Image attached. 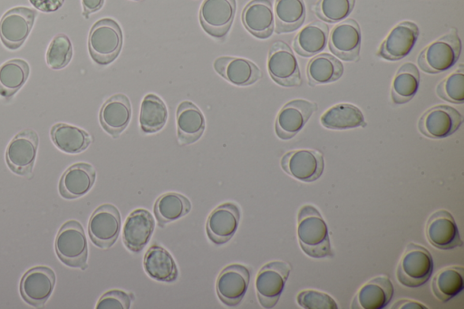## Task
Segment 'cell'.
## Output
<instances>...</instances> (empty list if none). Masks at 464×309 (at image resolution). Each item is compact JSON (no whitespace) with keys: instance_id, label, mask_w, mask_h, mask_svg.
I'll return each mask as SVG.
<instances>
[{"instance_id":"6da1fadb","label":"cell","mask_w":464,"mask_h":309,"mask_svg":"<svg viewBox=\"0 0 464 309\" xmlns=\"http://www.w3.org/2000/svg\"><path fill=\"white\" fill-rule=\"evenodd\" d=\"M297 237L303 252L313 258L333 257L328 227L319 210L304 205L297 216Z\"/></svg>"},{"instance_id":"7a4b0ae2","label":"cell","mask_w":464,"mask_h":309,"mask_svg":"<svg viewBox=\"0 0 464 309\" xmlns=\"http://www.w3.org/2000/svg\"><path fill=\"white\" fill-rule=\"evenodd\" d=\"M461 52V42L455 28L426 46L418 56L420 68L429 73H439L451 68Z\"/></svg>"},{"instance_id":"3957f363","label":"cell","mask_w":464,"mask_h":309,"mask_svg":"<svg viewBox=\"0 0 464 309\" xmlns=\"http://www.w3.org/2000/svg\"><path fill=\"white\" fill-rule=\"evenodd\" d=\"M122 41L119 24L113 19L102 18L91 28L88 39L90 55L96 63L107 65L119 55Z\"/></svg>"},{"instance_id":"277c9868","label":"cell","mask_w":464,"mask_h":309,"mask_svg":"<svg viewBox=\"0 0 464 309\" xmlns=\"http://www.w3.org/2000/svg\"><path fill=\"white\" fill-rule=\"evenodd\" d=\"M432 272L430 251L415 243L408 244L397 267V280L404 286L419 287L430 279Z\"/></svg>"},{"instance_id":"5b68a950","label":"cell","mask_w":464,"mask_h":309,"mask_svg":"<svg viewBox=\"0 0 464 309\" xmlns=\"http://www.w3.org/2000/svg\"><path fill=\"white\" fill-rule=\"evenodd\" d=\"M54 246L58 257L65 265L82 269L87 267V239L78 221L70 220L62 226L56 236Z\"/></svg>"},{"instance_id":"8992f818","label":"cell","mask_w":464,"mask_h":309,"mask_svg":"<svg viewBox=\"0 0 464 309\" xmlns=\"http://www.w3.org/2000/svg\"><path fill=\"white\" fill-rule=\"evenodd\" d=\"M290 271L291 266L285 261H272L261 267L256 278V290L262 307L272 308L277 304Z\"/></svg>"},{"instance_id":"52a82bcc","label":"cell","mask_w":464,"mask_h":309,"mask_svg":"<svg viewBox=\"0 0 464 309\" xmlns=\"http://www.w3.org/2000/svg\"><path fill=\"white\" fill-rule=\"evenodd\" d=\"M270 77L285 87L300 86L302 83L298 62L289 45L283 41L275 42L267 59Z\"/></svg>"},{"instance_id":"ba28073f","label":"cell","mask_w":464,"mask_h":309,"mask_svg":"<svg viewBox=\"0 0 464 309\" xmlns=\"http://www.w3.org/2000/svg\"><path fill=\"white\" fill-rule=\"evenodd\" d=\"M37 12L25 6L9 9L0 20V39L4 45L10 50L22 46L28 37Z\"/></svg>"},{"instance_id":"9c48e42d","label":"cell","mask_w":464,"mask_h":309,"mask_svg":"<svg viewBox=\"0 0 464 309\" xmlns=\"http://www.w3.org/2000/svg\"><path fill=\"white\" fill-rule=\"evenodd\" d=\"M463 122V117L455 108L440 104L428 109L418 121V129L424 136L443 139L453 134Z\"/></svg>"},{"instance_id":"30bf717a","label":"cell","mask_w":464,"mask_h":309,"mask_svg":"<svg viewBox=\"0 0 464 309\" xmlns=\"http://www.w3.org/2000/svg\"><path fill=\"white\" fill-rule=\"evenodd\" d=\"M121 214L111 204L98 207L89 220L88 232L94 245L109 248L116 242L121 231Z\"/></svg>"},{"instance_id":"8fae6325","label":"cell","mask_w":464,"mask_h":309,"mask_svg":"<svg viewBox=\"0 0 464 309\" xmlns=\"http://www.w3.org/2000/svg\"><path fill=\"white\" fill-rule=\"evenodd\" d=\"M39 138L37 133L27 129L17 133L5 151V159L12 171L19 175L32 172L36 158Z\"/></svg>"},{"instance_id":"7c38bea8","label":"cell","mask_w":464,"mask_h":309,"mask_svg":"<svg viewBox=\"0 0 464 309\" xmlns=\"http://www.w3.org/2000/svg\"><path fill=\"white\" fill-rule=\"evenodd\" d=\"M236 9V0H204L199 11L202 28L209 35L223 39L230 30Z\"/></svg>"},{"instance_id":"4fadbf2b","label":"cell","mask_w":464,"mask_h":309,"mask_svg":"<svg viewBox=\"0 0 464 309\" xmlns=\"http://www.w3.org/2000/svg\"><path fill=\"white\" fill-rule=\"evenodd\" d=\"M280 164L289 176L303 182L315 181L324 168L322 153L314 150L288 151L282 157Z\"/></svg>"},{"instance_id":"5bb4252c","label":"cell","mask_w":464,"mask_h":309,"mask_svg":"<svg viewBox=\"0 0 464 309\" xmlns=\"http://www.w3.org/2000/svg\"><path fill=\"white\" fill-rule=\"evenodd\" d=\"M317 110V104L304 99H295L285 103L279 111L275 123L277 137L289 140L296 135L309 118Z\"/></svg>"},{"instance_id":"9a60e30c","label":"cell","mask_w":464,"mask_h":309,"mask_svg":"<svg viewBox=\"0 0 464 309\" xmlns=\"http://www.w3.org/2000/svg\"><path fill=\"white\" fill-rule=\"evenodd\" d=\"M250 280L249 269L240 264L226 266L218 275L216 291L219 300L227 306H236L242 301Z\"/></svg>"},{"instance_id":"2e32d148","label":"cell","mask_w":464,"mask_h":309,"mask_svg":"<svg viewBox=\"0 0 464 309\" xmlns=\"http://www.w3.org/2000/svg\"><path fill=\"white\" fill-rule=\"evenodd\" d=\"M418 25L403 21L395 25L381 43L377 55L388 61H398L408 55L419 37Z\"/></svg>"},{"instance_id":"e0dca14e","label":"cell","mask_w":464,"mask_h":309,"mask_svg":"<svg viewBox=\"0 0 464 309\" xmlns=\"http://www.w3.org/2000/svg\"><path fill=\"white\" fill-rule=\"evenodd\" d=\"M362 34L359 24L352 18L337 24L329 35V49L341 60L357 61L361 48Z\"/></svg>"},{"instance_id":"ac0fdd59","label":"cell","mask_w":464,"mask_h":309,"mask_svg":"<svg viewBox=\"0 0 464 309\" xmlns=\"http://www.w3.org/2000/svg\"><path fill=\"white\" fill-rule=\"evenodd\" d=\"M425 234L430 244L438 249L448 250L463 245L453 216L445 209L430 215Z\"/></svg>"},{"instance_id":"d6986e66","label":"cell","mask_w":464,"mask_h":309,"mask_svg":"<svg viewBox=\"0 0 464 309\" xmlns=\"http://www.w3.org/2000/svg\"><path fill=\"white\" fill-rule=\"evenodd\" d=\"M54 285V272L46 266H36L24 275L20 283V293L26 303L39 307L51 296Z\"/></svg>"},{"instance_id":"ffe728a7","label":"cell","mask_w":464,"mask_h":309,"mask_svg":"<svg viewBox=\"0 0 464 309\" xmlns=\"http://www.w3.org/2000/svg\"><path fill=\"white\" fill-rule=\"evenodd\" d=\"M240 219V209L233 202H225L209 214L206 231L209 240L216 245L228 242L236 233Z\"/></svg>"},{"instance_id":"44dd1931","label":"cell","mask_w":464,"mask_h":309,"mask_svg":"<svg viewBox=\"0 0 464 309\" xmlns=\"http://www.w3.org/2000/svg\"><path fill=\"white\" fill-rule=\"evenodd\" d=\"M154 227V217L147 209L133 210L127 217L123 227V244L133 253L141 251L150 241Z\"/></svg>"},{"instance_id":"7402d4cb","label":"cell","mask_w":464,"mask_h":309,"mask_svg":"<svg viewBox=\"0 0 464 309\" xmlns=\"http://www.w3.org/2000/svg\"><path fill=\"white\" fill-rule=\"evenodd\" d=\"M213 67L219 75L237 86H247L262 78L258 66L245 58L220 56L214 61Z\"/></svg>"},{"instance_id":"603a6c76","label":"cell","mask_w":464,"mask_h":309,"mask_svg":"<svg viewBox=\"0 0 464 309\" xmlns=\"http://www.w3.org/2000/svg\"><path fill=\"white\" fill-rule=\"evenodd\" d=\"M131 118V105L129 98L122 93L110 97L100 111V122L111 136L118 137L129 125Z\"/></svg>"},{"instance_id":"cb8c5ba5","label":"cell","mask_w":464,"mask_h":309,"mask_svg":"<svg viewBox=\"0 0 464 309\" xmlns=\"http://www.w3.org/2000/svg\"><path fill=\"white\" fill-rule=\"evenodd\" d=\"M245 28L259 39H266L274 32L275 18L271 0H252L242 12Z\"/></svg>"},{"instance_id":"d4e9b609","label":"cell","mask_w":464,"mask_h":309,"mask_svg":"<svg viewBox=\"0 0 464 309\" xmlns=\"http://www.w3.org/2000/svg\"><path fill=\"white\" fill-rule=\"evenodd\" d=\"M393 291V285L388 276H376L359 289L352 302V308L382 309L392 300Z\"/></svg>"},{"instance_id":"484cf974","label":"cell","mask_w":464,"mask_h":309,"mask_svg":"<svg viewBox=\"0 0 464 309\" xmlns=\"http://www.w3.org/2000/svg\"><path fill=\"white\" fill-rule=\"evenodd\" d=\"M177 135L180 145L196 142L202 136L206 121L202 111L191 101L179 103L176 111Z\"/></svg>"},{"instance_id":"4316f807","label":"cell","mask_w":464,"mask_h":309,"mask_svg":"<svg viewBox=\"0 0 464 309\" xmlns=\"http://www.w3.org/2000/svg\"><path fill=\"white\" fill-rule=\"evenodd\" d=\"M95 179L96 171L91 164L85 162L73 164L65 170L60 179V193L69 199L80 198L89 192Z\"/></svg>"},{"instance_id":"83f0119b","label":"cell","mask_w":464,"mask_h":309,"mask_svg":"<svg viewBox=\"0 0 464 309\" xmlns=\"http://www.w3.org/2000/svg\"><path fill=\"white\" fill-rule=\"evenodd\" d=\"M146 274L154 280L171 283L179 276L174 258L162 246L153 245L146 252L143 259Z\"/></svg>"},{"instance_id":"f1b7e54d","label":"cell","mask_w":464,"mask_h":309,"mask_svg":"<svg viewBox=\"0 0 464 309\" xmlns=\"http://www.w3.org/2000/svg\"><path fill=\"white\" fill-rule=\"evenodd\" d=\"M328 35V25L321 21H314L295 35L294 49L301 56H313L326 47Z\"/></svg>"},{"instance_id":"f546056e","label":"cell","mask_w":464,"mask_h":309,"mask_svg":"<svg viewBox=\"0 0 464 309\" xmlns=\"http://www.w3.org/2000/svg\"><path fill=\"white\" fill-rule=\"evenodd\" d=\"M320 121L324 128L330 130H347L366 126L362 111L350 103L334 105L323 113Z\"/></svg>"},{"instance_id":"4dcf8cb0","label":"cell","mask_w":464,"mask_h":309,"mask_svg":"<svg viewBox=\"0 0 464 309\" xmlns=\"http://www.w3.org/2000/svg\"><path fill=\"white\" fill-rule=\"evenodd\" d=\"M343 65L330 53H320L312 58L306 67V76L310 85L333 82L343 75Z\"/></svg>"},{"instance_id":"1f68e13d","label":"cell","mask_w":464,"mask_h":309,"mask_svg":"<svg viewBox=\"0 0 464 309\" xmlns=\"http://www.w3.org/2000/svg\"><path fill=\"white\" fill-rule=\"evenodd\" d=\"M51 138L59 150L70 154L83 151L92 142L88 132L66 123L54 124L51 130Z\"/></svg>"},{"instance_id":"d6a6232c","label":"cell","mask_w":464,"mask_h":309,"mask_svg":"<svg viewBox=\"0 0 464 309\" xmlns=\"http://www.w3.org/2000/svg\"><path fill=\"white\" fill-rule=\"evenodd\" d=\"M420 82L418 67L412 63H403L396 72L392 84V100L395 104H403L416 94Z\"/></svg>"},{"instance_id":"836d02e7","label":"cell","mask_w":464,"mask_h":309,"mask_svg":"<svg viewBox=\"0 0 464 309\" xmlns=\"http://www.w3.org/2000/svg\"><path fill=\"white\" fill-rule=\"evenodd\" d=\"M274 18L276 34L298 29L305 19L304 0H276Z\"/></svg>"},{"instance_id":"e575fe53","label":"cell","mask_w":464,"mask_h":309,"mask_svg":"<svg viewBox=\"0 0 464 309\" xmlns=\"http://www.w3.org/2000/svg\"><path fill=\"white\" fill-rule=\"evenodd\" d=\"M464 268L451 266L440 270L433 277L431 288L434 295L445 303L456 297L464 288Z\"/></svg>"},{"instance_id":"d590c367","label":"cell","mask_w":464,"mask_h":309,"mask_svg":"<svg viewBox=\"0 0 464 309\" xmlns=\"http://www.w3.org/2000/svg\"><path fill=\"white\" fill-rule=\"evenodd\" d=\"M153 209L158 224L164 227L167 223L188 214L191 209V203L182 194L167 192L158 198Z\"/></svg>"},{"instance_id":"8d00e7d4","label":"cell","mask_w":464,"mask_h":309,"mask_svg":"<svg viewBox=\"0 0 464 309\" xmlns=\"http://www.w3.org/2000/svg\"><path fill=\"white\" fill-rule=\"evenodd\" d=\"M30 73L29 64L22 59H11L0 66V96L11 98L24 84Z\"/></svg>"},{"instance_id":"74e56055","label":"cell","mask_w":464,"mask_h":309,"mask_svg":"<svg viewBox=\"0 0 464 309\" xmlns=\"http://www.w3.org/2000/svg\"><path fill=\"white\" fill-rule=\"evenodd\" d=\"M168 120L165 102L153 93L147 94L141 102L140 126L144 133H155L160 130Z\"/></svg>"},{"instance_id":"f35d334b","label":"cell","mask_w":464,"mask_h":309,"mask_svg":"<svg viewBox=\"0 0 464 309\" xmlns=\"http://www.w3.org/2000/svg\"><path fill=\"white\" fill-rule=\"evenodd\" d=\"M438 96L447 101L461 104L464 101V66L445 77L436 88Z\"/></svg>"},{"instance_id":"ab89813d","label":"cell","mask_w":464,"mask_h":309,"mask_svg":"<svg viewBox=\"0 0 464 309\" xmlns=\"http://www.w3.org/2000/svg\"><path fill=\"white\" fill-rule=\"evenodd\" d=\"M354 4L355 0H318L314 10L323 21L337 23L351 14Z\"/></svg>"},{"instance_id":"60d3db41","label":"cell","mask_w":464,"mask_h":309,"mask_svg":"<svg viewBox=\"0 0 464 309\" xmlns=\"http://www.w3.org/2000/svg\"><path fill=\"white\" fill-rule=\"evenodd\" d=\"M72 56V46L69 37L64 34L55 35L46 52V63L53 70L64 68Z\"/></svg>"},{"instance_id":"b9f144b4","label":"cell","mask_w":464,"mask_h":309,"mask_svg":"<svg viewBox=\"0 0 464 309\" xmlns=\"http://www.w3.org/2000/svg\"><path fill=\"white\" fill-rule=\"evenodd\" d=\"M298 304L305 309H337V304L328 294L316 290H303L296 297Z\"/></svg>"},{"instance_id":"7bdbcfd3","label":"cell","mask_w":464,"mask_h":309,"mask_svg":"<svg viewBox=\"0 0 464 309\" xmlns=\"http://www.w3.org/2000/svg\"><path fill=\"white\" fill-rule=\"evenodd\" d=\"M130 306V295L121 290L113 289L106 292L99 299L97 309H129Z\"/></svg>"},{"instance_id":"ee69618b","label":"cell","mask_w":464,"mask_h":309,"mask_svg":"<svg viewBox=\"0 0 464 309\" xmlns=\"http://www.w3.org/2000/svg\"><path fill=\"white\" fill-rule=\"evenodd\" d=\"M31 5L36 9L51 13L58 10L63 5L64 0H29Z\"/></svg>"},{"instance_id":"f6af8a7d","label":"cell","mask_w":464,"mask_h":309,"mask_svg":"<svg viewBox=\"0 0 464 309\" xmlns=\"http://www.w3.org/2000/svg\"><path fill=\"white\" fill-rule=\"evenodd\" d=\"M104 4V0H82V15L88 19L92 13L99 11Z\"/></svg>"},{"instance_id":"bcb514c9","label":"cell","mask_w":464,"mask_h":309,"mask_svg":"<svg viewBox=\"0 0 464 309\" xmlns=\"http://www.w3.org/2000/svg\"><path fill=\"white\" fill-rule=\"evenodd\" d=\"M393 309H397V308H422V309H426L427 307L424 306L422 304L419 303V302H416V301H412V300H400L398 302H396L394 304V305L392 306Z\"/></svg>"},{"instance_id":"7dc6e473","label":"cell","mask_w":464,"mask_h":309,"mask_svg":"<svg viewBox=\"0 0 464 309\" xmlns=\"http://www.w3.org/2000/svg\"><path fill=\"white\" fill-rule=\"evenodd\" d=\"M135 1H140V0H135Z\"/></svg>"}]
</instances>
